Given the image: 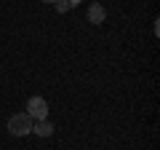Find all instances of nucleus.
<instances>
[{
  "mask_svg": "<svg viewBox=\"0 0 160 150\" xmlns=\"http://www.w3.org/2000/svg\"><path fill=\"white\" fill-rule=\"evenodd\" d=\"M32 118L27 115V113H16V115L8 118V131L13 134V137H24V134H32Z\"/></svg>",
  "mask_w": 160,
  "mask_h": 150,
  "instance_id": "f257e3e1",
  "label": "nucleus"
},
{
  "mask_svg": "<svg viewBox=\"0 0 160 150\" xmlns=\"http://www.w3.org/2000/svg\"><path fill=\"white\" fill-rule=\"evenodd\" d=\"M27 115L32 121H46L48 118V102L43 97H29L27 99Z\"/></svg>",
  "mask_w": 160,
  "mask_h": 150,
  "instance_id": "f03ea898",
  "label": "nucleus"
},
{
  "mask_svg": "<svg viewBox=\"0 0 160 150\" xmlns=\"http://www.w3.org/2000/svg\"><path fill=\"white\" fill-rule=\"evenodd\" d=\"M104 19H107L104 6H102V3H91V6H88V22H91V24H102Z\"/></svg>",
  "mask_w": 160,
  "mask_h": 150,
  "instance_id": "7ed1b4c3",
  "label": "nucleus"
},
{
  "mask_svg": "<svg viewBox=\"0 0 160 150\" xmlns=\"http://www.w3.org/2000/svg\"><path fill=\"white\" fill-rule=\"evenodd\" d=\"M32 131L38 134V137H51V134H53V123L48 121V118H46V121H35L32 123Z\"/></svg>",
  "mask_w": 160,
  "mask_h": 150,
  "instance_id": "20e7f679",
  "label": "nucleus"
},
{
  "mask_svg": "<svg viewBox=\"0 0 160 150\" xmlns=\"http://www.w3.org/2000/svg\"><path fill=\"white\" fill-rule=\"evenodd\" d=\"M56 8H59V13H67L72 6H69V0H56Z\"/></svg>",
  "mask_w": 160,
  "mask_h": 150,
  "instance_id": "39448f33",
  "label": "nucleus"
},
{
  "mask_svg": "<svg viewBox=\"0 0 160 150\" xmlns=\"http://www.w3.org/2000/svg\"><path fill=\"white\" fill-rule=\"evenodd\" d=\"M78 3H80V0H69V6H78Z\"/></svg>",
  "mask_w": 160,
  "mask_h": 150,
  "instance_id": "423d86ee",
  "label": "nucleus"
},
{
  "mask_svg": "<svg viewBox=\"0 0 160 150\" xmlns=\"http://www.w3.org/2000/svg\"><path fill=\"white\" fill-rule=\"evenodd\" d=\"M43 3H56V0H43Z\"/></svg>",
  "mask_w": 160,
  "mask_h": 150,
  "instance_id": "0eeeda50",
  "label": "nucleus"
}]
</instances>
